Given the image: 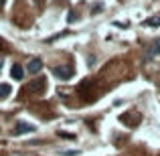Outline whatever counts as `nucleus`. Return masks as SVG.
I'll return each instance as SVG.
<instances>
[{
    "mask_svg": "<svg viewBox=\"0 0 160 156\" xmlns=\"http://www.w3.org/2000/svg\"><path fill=\"white\" fill-rule=\"evenodd\" d=\"M45 87H47L45 79H35L32 83H28V87H27V89H28V91H32V93H43V91H45Z\"/></svg>",
    "mask_w": 160,
    "mask_h": 156,
    "instance_id": "nucleus-1",
    "label": "nucleus"
},
{
    "mask_svg": "<svg viewBox=\"0 0 160 156\" xmlns=\"http://www.w3.org/2000/svg\"><path fill=\"white\" fill-rule=\"evenodd\" d=\"M53 73L57 75L59 79H69V77H73V69H71V67H55Z\"/></svg>",
    "mask_w": 160,
    "mask_h": 156,
    "instance_id": "nucleus-2",
    "label": "nucleus"
},
{
    "mask_svg": "<svg viewBox=\"0 0 160 156\" xmlns=\"http://www.w3.org/2000/svg\"><path fill=\"white\" fill-rule=\"evenodd\" d=\"M35 130V126L32 124H27V122H18L16 124V128H14V134L18 136V134H28V132H32Z\"/></svg>",
    "mask_w": 160,
    "mask_h": 156,
    "instance_id": "nucleus-3",
    "label": "nucleus"
},
{
    "mask_svg": "<svg viewBox=\"0 0 160 156\" xmlns=\"http://www.w3.org/2000/svg\"><path fill=\"white\" fill-rule=\"evenodd\" d=\"M43 69V61L41 59H31L28 61V73H39Z\"/></svg>",
    "mask_w": 160,
    "mask_h": 156,
    "instance_id": "nucleus-4",
    "label": "nucleus"
},
{
    "mask_svg": "<svg viewBox=\"0 0 160 156\" xmlns=\"http://www.w3.org/2000/svg\"><path fill=\"white\" fill-rule=\"evenodd\" d=\"M10 75L16 79V81H20V79L24 77V69L20 65H12V69H10Z\"/></svg>",
    "mask_w": 160,
    "mask_h": 156,
    "instance_id": "nucleus-5",
    "label": "nucleus"
},
{
    "mask_svg": "<svg viewBox=\"0 0 160 156\" xmlns=\"http://www.w3.org/2000/svg\"><path fill=\"white\" fill-rule=\"evenodd\" d=\"M154 55H160V37H158V39L156 41H154V43H152V47H150L148 49V53H146V57H154Z\"/></svg>",
    "mask_w": 160,
    "mask_h": 156,
    "instance_id": "nucleus-6",
    "label": "nucleus"
},
{
    "mask_svg": "<svg viewBox=\"0 0 160 156\" xmlns=\"http://www.w3.org/2000/svg\"><path fill=\"white\" fill-rule=\"evenodd\" d=\"M124 124H130V126H136L138 122H140V113H134V118H130V116H122L120 118Z\"/></svg>",
    "mask_w": 160,
    "mask_h": 156,
    "instance_id": "nucleus-7",
    "label": "nucleus"
},
{
    "mask_svg": "<svg viewBox=\"0 0 160 156\" xmlns=\"http://www.w3.org/2000/svg\"><path fill=\"white\" fill-rule=\"evenodd\" d=\"M10 85H6V83H2V85H0V99L2 98H6V95H10Z\"/></svg>",
    "mask_w": 160,
    "mask_h": 156,
    "instance_id": "nucleus-8",
    "label": "nucleus"
},
{
    "mask_svg": "<svg viewBox=\"0 0 160 156\" xmlns=\"http://www.w3.org/2000/svg\"><path fill=\"white\" fill-rule=\"evenodd\" d=\"M146 24H150V27H160V16H158V18H150Z\"/></svg>",
    "mask_w": 160,
    "mask_h": 156,
    "instance_id": "nucleus-9",
    "label": "nucleus"
},
{
    "mask_svg": "<svg viewBox=\"0 0 160 156\" xmlns=\"http://www.w3.org/2000/svg\"><path fill=\"white\" fill-rule=\"evenodd\" d=\"M2 4H4V0H0V6H2Z\"/></svg>",
    "mask_w": 160,
    "mask_h": 156,
    "instance_id": "nucleus-10",
    "label": "nucleus"
}]
</instances>
